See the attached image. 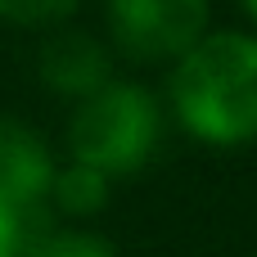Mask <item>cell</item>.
<instances>
[{"label": "cell", "instance_id": "cell-3", "mask_svg": "<svg viewBox=\"0 0 257 257\" xmlns=\"http://www.w3.org/2000/svg\"><path fill=\"white\" fill-rule=\"evenodd\" d=\"M203 0H113L108 27L131 59H181L208 36Z\"/></svg>", "mask_w": 257, "mask_h": 257}, {"label": "cell", "instance_id": "cell-9", "mask_svg": "<svg viewBox=\"0 0 257 257\" xmlns=\"http://www.w3.org/2000/svg\"><path fill=\"white\" fill-rule=\"evenodd\" d=\"M77 14V5H0L5 23H27V27H59Z\"/></svg>", "mask_w": 257, "mask_h": 257}, {"label": "cell", "instance_id": "cell-10", "mask_svg": "<svg viewBox=\"0 0 257 257\" xmlns=\"http://www.w3.org/2000/svg\"><path fill=\"white\" fill-rule=\"evenodd\" d=\"M244 14H248V18L257 23V0H248V5H244Z\"/></svg>", "mask_w": 257, "mask_h": 257}, {"label": "cell", "instance_id": "cell-6", "mask_svg": "<svg viewBox=\"0 0 257 257\" xmlns=\"http://www.w3.org/2000/svg\"><path fill=\"white\" fill-rule=\"evenodd\" d=\"M50 239H54L50 199L0 190V257H45Z\"/></svg>", "mask_w": 257, "mask_h": 257}, {"label": "cell", "instance_id": "cell-7", "mask_svg": "<svg viewBox=\"0 0 257 257\" xmlns=\"http://www.w3.org/2000/svg\"><path fill=\"white\" fill-rule=\"evenodd\" d=\"M104 203H108V176H99V172H90L81 163L63 167L54 176V185H50V208H59V212L86 217V212H99Z\"/></svg>", "mask_w": 257, "mask_h": 257}, {"label": "cell", "instance_id": "cell-1", "mask_svg": "<svg viewBox=\"0 0 257 257\" xmlns=\"http://www.w3.org/2000/svg\"><path fill=\"white\" fill-rule=\"evenodd\" d=\"M181 126L208 145H244L257 136V36L221 27L176 59L167 81Z\"/></svg>", "mask_w": 257, "mask_h": 257}, {"label": "cell", "instance_id": "cell-2", "mask_svg": "<svg viewBox=\"0 0 257 257\" xmlns=\"http://www.w3.org/2000/svg\"><path fill=\"white\" fill-rule=\"evenodd\" d=\"M158 136H163L158 99L131 81H108L77 108L68 126L72 158L99 176H126L145 167L149 154L158 149Z\"/></svg>", "mask_w": 257, "mask_h": 257}, {"label": "cell", "instance_id": "cell-4", "mask_svg": "<svg viewBox=\"0 0 257 257\" xmlns=\"http://www.w3.org/2000/svg\"><path fill=\"white\" fill-rule=\"evenodd\" d=\"M41 77L63 95H99L108 86V54L90 32H50L41 45Z\"/></svg>", "mask_w": 257, "mask_h": 257}, {"label": "cell", "instance_id": "cell-5", "mask_svg": "<svg viewBox=\"0 0 257 257\" xmlns=\"http://www.w3.org/2000/svg\"><path fill=\"white\" fill-rule=\"evenodd\" d=\"M54 176H59V167H54L45 140L23 122L0 117V190L50 199Z\"/></svg>", "mask_w": 257, "mask_h": 257}, {"label": "cell", "instance_id": "cell-8", "mask_svg": "<svg viewBox=\"0 0 257 257\" xmlns=\"http://www.w3.org/2000/svg\"><path fill=\"white\" fill-rule=\"evenodd\" d=\"M45 257H117V248L104 235H90V230H54Z\"/></svg>", "mask_w": 257, "mask_h": 257}]
</instances>
